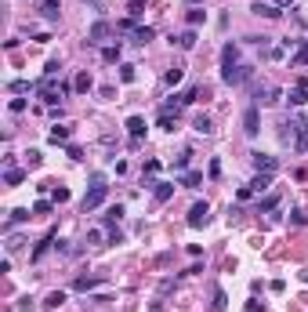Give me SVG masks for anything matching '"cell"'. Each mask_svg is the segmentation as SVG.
Masks as SVG:
<instances>
[{"instance_id":"50","label":"cell","mask_w":308,"mask_h":312,"mask_svg":"<svg viewBox=\"0 0 308 312\" xmlns=\"http://www.w3.org/2000/svg\"><path fill=\"white\" fill-rule=\"evenodd\" d=\"M185 4H189V8H196V4H203V0H185Z\"/></svg>"},{"instance_id":"48","label":"cell","mask_w":308,"mask_h":312,"mask_svg":"<svg viewBox=\"0 0 308 312\" xmlns=\"http://www.w3.org/2000/svg\"><path fill=\"white\" fill-rule=\"evenodd\" d=\"M69 200V189H55V204H66Z\"/></svg>"},{"instance_id":"24","label":"cell","mask_w":308,"mask_h":312,"mask_svg":"<svg viewBox=\"0 0 308 312\" xmlns=\"http://www.w3.org/2000/svg\"><path fill=\"white\" fill-rule=\"evenodd\" d=\"M51 243H55V232H48V236H44V240L33 247V261H40L44 254H48V247H51Z\"/></svg>"},{"instance_id":"35","label":"cell","mask_w":308,"mask_h":312,"mask_svg":"<svg viewBox=\"0 0 308 312\" xmlns=\"http://www.w3.org/2000/svg\"><path fill=\"white\" fill-rule=\"evenodd\" d=\"M120 218H123V207L116 204V207H109V214H105V225H116Z\"/></svg>"},{"instance_id":"39","label":"cell","mask_w":308,"mask_h":312,"mask_svg":"<svg viewBox=\"0 0 308 312\" xmlns=\"http://www.w3.org/2000/svg\"><path fill=\"white\" fill-rule=\"evenodd\" d=\"M294 66H308V44L294 51Z\"/></svg>"},{"instance_id":"28","label":"cell","mask_w":308,"mask_h":312,"mask_svg":"<svg viewBox=\"0 0 308 312\" xmlns=\"http://www.w3.org/2000/svg\"><path fill=\"white\" fill-rule=\"evenodd\" d=\"M62 301H66V290H51L48 298H44V308H58Z\"/></svg>"},{"instance_id":"15","label":"cell","mask_w":308,"mask_h":312,"mask_svg":"<svg viewBox=\"0 0 308 312\" xmlns=\"http://www.w3.org/2000/svg\"><path fill=\"white\" fill-rule=\"evenodd\" d=\"M40 15H44L48 22H58V15H62V4H58V0H44V4H40Z\"/></svg>"},{"instance_id":"17","label":"cell","mask_w":308,"mask_h":312,"mask_svg":"<svg viewBox=\"0 0 308 312\" xmlns=\"http://www.w3.org/2000/svg\"><path fill=\"white\" fill-rule=\"evenodd\" d=\"M152 196H156V204H167V200L174 196V185H171V182H156V189H152Z\"/></svg>"},{"instance_id":"32","label":"cell","mask_w":308,"mask_h":312,"mask_svg":"<svg viewBox=\"0 0 308 312\" xmlns=\"http://www.w3.org/2000/svg\"><path fill=\"white\" fill-rule=\"evenodd\" d=\"M189 164H192V152H181V156H174V171H189Z\"/></svg>"},{"instance_id":"46","label":"cell","mask_w":308,"mask_h":312,"mask_svg":"<svg viewBox=\"0 0 308 312\" xmlns=\"http://www.w3.org/2000/svg\"><path fill=\"white\" fill-rule=\"evenodd\" d=\"M66 156H69V160H84V152L76 149V145H66Z\"/></svg>"},{"instance_id":"33","label":"cell","mask_w":308,"mask_h":312,"mask_svg":"<svg viewBox=\"0 0 308 312\" xmlns=\"http://www.w3.org/2000/svg\"><path fill=\"white\" fill-rule=\"evenodd\" d=\"M203 22H207V11H196V8H192V11H189V29L203 26Z\"/></svg>"},{"instance_id":"1","label":"cell","mask_w":308,"mask_h":312,"mask_svg":"<svg viewBox=\"0 0 308 312\" xmlns=\"http://www.w3.org/2000/svg\"><path fill=\"white\" fill-rule=\"evenodd\" d=\"M279 138H283V145H294L297 156L308 152V123H304L301 116H286V120L279 123Z\"/></svg>"},{"instance_id":"43","label":"cell","mask_w":308,"mask_h":312,"mask_svg":"<svg viewBox=\"0 0 308 312\" xmlns=\"http://www.w3.org/2000/svg\"><path fill=\"white\" fill-rule=\"evenodd\" d=\"M275 204H279V196H268V200H265V204H261V200H257V214H261V211H272Z\"/></svg>"},{"instance_id":"34","label":"cell","mask_w":308,"mask_h":312,"mask_svg":"<svg viewBox=\"0 0 308 312\" xmlns=\"http://www.w3.org/2000/svg\"><path fill=\"white\" fill-rule=\"evenodd\" d=\"M51 207H55V200H37V204H33V214H51Z\"/></svg>"},{"instance_id":"41","label":"cell","mask_w":308,"mask_h":312,"mask_svg":"<svg viewBox=\"0 0 308 312\" xmlns=\"http://www.w3.org/2000/svg\"><path fill=\"white\" fill-rule=\"evenodd\" d=\"M142 8H145V0H131V4H127V11H131V19H138V15H142Z\"/></svg>"},{"instance_id":"37","label":"cell","mask_w":308,"mask_h":312,"mask_svg":"<svg viewBox=\"0 0 308 312\" xmlns=\"http://www.w3.org/2000/svg\"><path fill=\"white\" fill-rule=\"evenodd\" d=\"M290 222H294V225H308V214L301 207H294V211H290Z\"/></svg>"},{"instance_id":"44","label":"cell","mask_w":308,"mask_h":312,"mask_svg":"<svg viewBox=\"0 0 308 312\" xmlns=\"http://www.w3.org/2000/svg\"><path fill=\"white\" fill-rule=\"evenodd\" d=\"M8 109H11V113H26V98H11Z\"/></svg>"},{"instance_id":"22","label":"cell","mask_w":308,"mask_h":312,"mask_svg":"<svg viewBox=\"0 0 308 312\" xmlns=\"http://www.w3.org/2000/svg\"><path fill=\"white\" fill-rule=\"evenodd\" d=\"M127 134H131V138H142V134H145V120H142V116H131V120H127Z\"/></svg>"},{"instance_id":"8","label":"cell","mask_w":308,"mask_h":312,"mask_svg":"<svg viewBox=\"0 0 308 312\" xmlns=\"http://www.w3.org/2000/svg\"><path fill=\"white\" fill-rule=\"evenodd\" d=\"M272 189V175H257L250 185H243L239 189V200H250V196H261V193H268Z\"/></svg>"},{"instance_id":"40","label":"cell","mask_w":308,"mask_h":312,"mask_svg":"<svg viewBox=\"0 0 308 312\" xmlns=\"http://www.w3.org/2000/svg\"><path fill=\"white\" fill-rule=\"evenodd\" d=\"M160 127H163V131H174L178 123H174V116H171V113H160Z\"/></svg>"},{"instance_id":"51","label":"cell","mask_w":308,"mask_h":312,"mask_svg":"<svg viewBox=\"0 0 308 312\" xmlns=\"http://www.w3.org/2000/svg\"><path fill=\"white\" fill-rule=\"evenodd\" d=\"M87 4H91V8H102V0H87Z\"/></svg>"},{"instance_id":"30","label":"cell","mask_w":308,"mask_h":312,"mask_svg":"<svg viewBox=\"0 0 308 312\" xmlns=\"http://www.w3.org/2000/svg\"><path fill=\"white\" fill-rule=\"evenodd\" d=\"M102 62H120V44H109V48H102Z\"/></svg>"},{"instance_id":"4","label":"cell","mask_w":308,"mask_h":312,"mask_svg":"<svg viewBox=\"0 0 308 312\" xmlns=\"http://www.w3.org/2000/svg\"><path fill=\"white\" fill-rule=\"evenodd\" d=\"M113 33H116V26H113V22H105V19H98L95 26L87 29V44H91V48H102V40H105V37H113Z\"/></svg>"},{"instance_id":"25","label":"cell","mask_w":308,"mask_h":312,"mask_svg":"<svg viewBox=\"0 0 308 312\" xmlns=\"http://www.w3.org/2000/svg\"><path fill=\"white\" fill-rule=\"evenodd\" d=\"M149 40H156V29L138 26V29H134V44H149Z\"/></svg>"},{"instance_id":"9","label":"cell","mask_w":308,"mask_h":312,"mask_svg":"<svg viewBox=\"0 0 308 312\" xmlns=\"http://www.w3.org/2000/svg\"><path fill=\"white\" fill-rule=\"evenodd\" d=\"M250 164H254L257 175H275V171H279V160L268 156V152H250Z\"/></svg>"},{"instance_id":"45","label":"cell","mask_w":308,"mask_h":312,"mask_svg":"<svg viewBox=\"0 0 308 312\" xmlns=\"http://www.w3.org/2000/svg\"><path fill=\"white\" fill-rule=\"evenodd\" d=\"M98 243H102V232L91 229V232H87V247H98Z\"/></svg>"},{"instance_id":"42","label":"cell","mask_w":308,"mask_h":312,"mask_svg":"<svg viewBox=\"0 0 308 312\" xmlns=\"http://www.w3.org/2000/svg\"><path fill=\"white\" fill-rule=\"evenodd\" d=\"M120 80L131 84V80H134V66H120Z\"/></svg>"},{"instance_id":"38","label":"cell","mask_w":308,"mask_h":312,"mask_svg":"<svg viewBox=\"0 0 308 312\" xmlns=\"http://www.w3.org/2000/svg\"><path fill=\"white\" fill-rule=\"evenodd\" d=\"M22 243H26L22 236H8V243H4V247H8V254H15V251H22Z\"/></svg>"},{"instance_id":"13","label":"cell","mask_w":308,"mask_h":312,"mask_svg":"<svg viewBox=\"0 0 308 312\" xmlns=\"http://www.w3.org/2000/svg\"><path fill=\"white\" fill-rule=\"evenodd\" d=\"M304 102H308V84L297 80L294 87H290V105H304Z\"/></svg>"},{"instance_id":"26","label":"cell","mask_w":308,"mask_h":312,"mask_svg":"<svg viewBox=\"0 0 308 312\" xmlns=\"http://www.w3.org/2000/svg\"><path fill=\"white\" fill-rule=\"evenodd\" d=\"M73 87L80 91V95H87V91L95 87V80H91V73H80V76H76V80H73Z\"/></svg>"},{"instance_id":"23","label":"cell","mask_w":308,"mask_h":312,"mask_svg":"<svg viewBox=\"0 0 308 312\" xmlns=\"http://www.w3.org/2000/svg\"><path fill=\"white\" fill-rule=\"evenodd\" d=\"M22 182H26V171H19V167L4 171V185H22Z\"/></svg>"},{"instance_id":"49","label":"cell","mask_w":308,"mask_h":312,"mask_svg":"<svg viewBox=\"0 0 308 312\" xmlns=\"http://www.w3.org/2000/svg\"><path fill=\"white\" fill-rule=\"evenodd\" d=\"M272 4H275V8H279V4H294V0H272Z\"/></svg>"},{"instance_id":"47","label":"cell","mask_w":308,"mask_h":312,"mask_svg":"<svg viewBox=\"0 0 308 312\" xmlns=\"http://www.w3.org/2000/svg\"><path fill=\"white\" fill-rule=\"evenodd\" d=\"M210 178H221V160H210Z\"/></svg>"},{"instance_id":"16","label":"cell","mask_w":308,"mask_h":312,"mask_svg":"<svg viewBox=\"0 0 308 312\" xmlns=\"http://www.w3.org/2000/svg\"><path fill=\"white\" fill-rule=\"evenodd\" d=\"M29 218H33V211H29V207H15V211H11V218H8V225H4V232H8L11 225H22V222H29Z\"/></svg>"},{"instance_id":"10","label":"cell","mask_w":308,"mask_h":312,"mask_svg":"<svg viewBox=\"0 0 308 312\" xmlns=\"http://www.w3.org/2000/svg\"><path fill=\"white\" fill-rule=\"evenodd\" d=\"M243 131L250 134V138H257V131H261V109L257 105H246L243 109Z\"/></svg>"},{"instance_id":"11","label":"cell","mask_w":308,"mask_h":312,"mask_svg":"<svg viewBox=\"0 0 308 312\" xmlns=\"http://www.w3.org/2000/svg\"><path fill=\"white\" fill-rule=\"evenodd\" d=\"M236 66H239V48H236V44H225V48H221V73L236 69Z\"/></svg>"},{"instance_id":"18","label":"cell","mask_w":308,"mask_h":312,"mask_svg":"<svg viewBox=\"0 0 308 312\" xmlns=\"http://www.w3.org/2000/svg\"><path fill=\"white\" fill-rule=\"evenodd\" d=\"M48 142H51V145H62V142H69V127H66V123H62V127L55 123V127L48 131Z\"/></svg>"},{"instance_id":"27","label":"cell","mask_w":308,"mask_h":312,"mask_svg":"<svg viewBox=\"0 0 308 312\" xmlns=\"http://www.w3.org/2000/svg\"><path fill=\"white\" fill-rule=\"evenodd\" d=\"M199 182H203L199 171H185V175H181V185H189V189H199Z\"/></svg>"},{"instance_id":"29","label":"cell","mask_w":308,"mask_h":312,"mask_svg":"<svg viewBox=\"0 0 308 312\" xmlns=\"http://www.w3.org/2000/svg\"><path fill=\"white\" fill-rule=\"evenodd\" d=\"M181 105H185V102H181V95H171V102H163V105H160V113H174V116H178V109H181Z\"/></svg>"},{"instance_id":"7","label":"cell","mask_w":308,"mask_h":312,"mask_svg":"<svg viewBox=\"0 0 308 312\" xmlns=\"http://www.w3.org/2000/svg\"><path fill=\"white\" fill-rule=\"evenodd\" d=\"M254 105H275L279 102V87H272V84H254Z\"/></svg>"},{"instance_id":"20","label":"cell","mask_w":308,"mask_h":312,"mask_svg":"<svg viewBox=\"0 0 308 312\" xmlns=\"http://www.w3.org/2000/svg\"><path fill=\"white\" fill-rule=\"evenodd\" d=\"M40 84H33V80H11L8 84V91H11V95H26V91H37Z\"/></svg>"},{"instance_id":"5","label":"cell","mask_w":308,"mask_h":312,"mask_svg":"<svg viewBox=\"0 0 308 312\" xmlns=\"http://www.w3.org/2000/svg\"><path fill=\"white\" fill-rule=\"evenodd\" d=\"M185 222H189V229H203V225L210 222V207H207V200L192 204V207H189V218H185Z\"/></svg>"},{"instance_id":"19","label":"cell","mask_w":308,"mask_h":312,"mask_svg":"<svg viewBox=\"0 0 308 312\" xmlns=\"http://www.w3.org/2000/svg\"><path fill=\"white\" fill-rule=\"evenodd\" d=\"M174 40H178V48H181V51H192V48H196V29H185V33H181V37H174ZM174 40H171V44H174Z\"/></svg>"},{"instance_id":"36","label":"cell","mask_w":308,"mask_h":312,"mask_svg":"<svg viewBox=\"0 0 308 312\" xmlns=\"http://www.w3.org/2000/svg\"><path fill=\"white\" fill-rule=\"evenodd\" d=\"M181 76H185V69H181V66H174V69H167V76H163V80H167V84H178Z\"/></svg>"},{"instance_id":"3","label":"cell","mask_w":308,"mask_h":312,"mask_svg":"<svg viewBox=\"0 0 308 312\" xmlns=\"http://www.w3.org/2000/svg\"><path fill=\"white\" fill-rule=\"evenodd\" d=\"M37 91H40V98H44V102H48V105H58L62 98H66V95H69V87H66V84H58V80H55V76H44V80H40V87H37Z\"/></svg>"},{"instance_id":"12","label":"cell","mask_w":308,"mask_h":312,"mask_svg":"<svg viewBox=\"0 0 308 312\" xmlns=\"http://www.w3.org/2000/svg\"><path fill=\"white\" fill-rule=\"evenodd\" d=\"M250 11H254V15H261V19H279V15H283L279 8L272 4V0H257V4H254Z\"/></svg>"},{"instance_id":"31","label":"cell","mask_w":308,"mask_h":312,"mask_svg":"<svg viewBox=\"0 0 308 312\" xmlns=\"http://www.w3.org/2000/svg\"><path fill=\"white\" fill-rule=\"evenodd\" d=\"M192 127H196L199 134H210V131H214V123H210L207 116H196V120H192Z\"/></svg>"},{"instance_id":"21","label":"cell","mask_w":308,"mask_h":312,"mask_svg":"<svg viewBox=\"0 0 308 312\" xmlns=\"http://www.w3.org/2000/svg\"><path fill=\"white\" fill-rule=\"evenodd\" d=\"M210 298H214V301H210V305H214V312H225V305H228V294H225L221 287H214V290H210Z\"/></svg>"},{"instance_id":"14","label":"cell","mask_w":308,"mask_h":312,"mask_svg":"<svg viewBox=\"0 0 308 312\" xmlns=\"http://www.w3.org/2000/svg\"><path fill=\"white\" fill-rule=\"evenodd\" d=\"M98 283H102L98 276H76V279H73V290H80V294H87V290H95Z\"/></svg>"},{"instance_id":"2","label":"cell","mask_w":308,"mask_h":312,"mask_svg":"<svg viewBox=\"0 0 308 312\" xmlns=\"http://www.w3.org/2000/svg\"><path fill=\"white\" fill-rule=\"evenodd\" d=\"M105 193H109V185H105V175H95V178H91V189H87V193H84V200H80V211L87 214V211L102 207V204H105Z\"/></svg>"},{"instance_id":"6","label":"cell","mask_w":308,"mask_h":312,"mask_svg":"<svg viewBox=\"0 0 308 312\" xmlns=\"http://www.w3.org/2000/svg\"><path fill=\"white\" fill-rule=\"evenodd\" d=\"M250 76H254V66H243V62H239L236 69H225V73H221V80H225L228 87H239V84L250 80Z\"/></svg>"}]
</instances>
